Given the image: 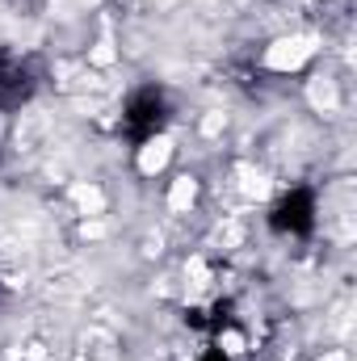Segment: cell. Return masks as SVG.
<instances>
[{
	"mask_svg": "<svg viewBox=\"0 0 357 361\" xmlns=\"http://www.w3.org/2000/svg\"><path fill=\"white\" fill-rule=\"evenodd\" d=\"M169 156H173V139H169V135L147 139V143L139 147V173H143V177H156V173L169 164Z\"/></svg>",
	"mask_w": 357,
	"mask_h": 361,
	"instance_id": "7a4b0ae2",
	"label": "cell"
},
{
	"mask_svg": "<svg viewBox=\"0 0 357 361\" xmlns=\"http://www.w3.org/2000/svg\"><path fill=\"white\" fill-rule=\"evenodd\" d=\"M311 101H315L320 109H332V105H337V89H332L328 80H315V85H311Z\"/></svg>",
	"mask_w": 357,
	"mask_h": 361,
	"instance_id": "5b68a950",
	"label": "cell"
},
{
	"mask_svg": "<svg viewBox=\"0 0 357 361\" xmlns=\"http://www.w3.org/2000/svg\"><path fill=\"white\" fill-rule=\"evenodd\" d=\"M240 177H244V189H248V193H257V197H261V193L269 189V185H265V177H261V173H253V169H244Z\"/></svg>",
	"mask_w": 357,
	"mask_h": 361,
	"instance_id": "8992f818",
	"label": "cell"
},
{
	"mask_svg": "<svg viewBox=\"0 0 357 361\" xmlns=\"http://www.w3.org/2000/svg\"><path fill=\"white\" fill-rule=\"evenodd\" d=\"M223 349H227V357H240V353H244V341H240V332H223Z\"/></svg>",
	"mask_w": 357,
	"mask_h": 361,
	"instance_id": "52a82bcc",
	"label": "cell"
},
{
	"mask_svg": "<svg viewBox=\"0 0 357 361\" xmlns=\"http://www.w3.org/2000/svg\"><path fill=\"white\" fill-rule=\"evenodd\" d=\"M114 59V51H109V42H101L97 51H92V63H109Z\"/></svg>",
	"mask_w": 357,
	"mask_h": 361,
	"instance_id": "ba28073f",
	"label": "cell"
},
{
	"mask_svg": "<svg viewBox=\"0 0 357 361\" xmlns=\"http://www.w3.org/2000/svg\"><path fill=\"white\" fill-rule=\"evenodd\" d=\"M311 55H315V38L311 34H290V38H277L265 51V68H273V72H298Z\"/></svg>",
	"mask_w": 357,
	"mask_h": 361,
	"instance_id": "6da1fadb",
	"label": "cell"
},
{
	"mask_svg": "<svg viewBox=\"0 0 357 361\" xmlns=\"http://www.w3.org/2000/svg\"><path fill=\"white\" fill-rule=\"evenodd\" d=\"M72 197H76V206H80V214H105V193L97 189V185H76L72 189Z\"/></svg>",
	"mask_w": 357,
	"mask_h": 361,
	"instance_id": "277c9868",
	"label": "cell"
},
{
	"mask_svg": "<svg viewBox=\"0 0 357 361\" xmlns=\"http://www.w3.org/2000/svg\"><path fill=\"white\" fill-rule=\"evenodd\" d=\"M193 202H198V180H193V177H177V180H173V189H169V210L185 214Z\"/></svg>",
	"mask_w": 357,
	"mask_h": 361,
	"instance_id": "3957f363",
	"label": "cell"
}]
</instances>
